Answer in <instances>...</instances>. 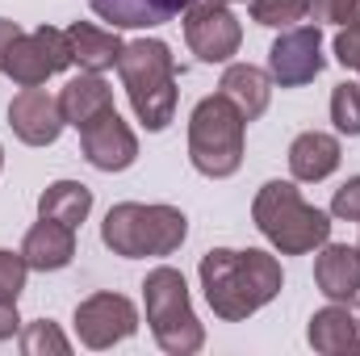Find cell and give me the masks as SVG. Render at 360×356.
<instances>
[{"label":"cell","mask_w":360,"mask_h":356,"mask_svg":"<svg viewBox=\"0 0 360 356\" xmlns=\"http://www.w3.org/2000/svg\"><path fill=\"white\" fill-rule=\"evenodd\" d=\"M197 276H201V289H205L210 310L222 323L252 319L260 306H269L272 298L281 293V285H285L281 260L272 252H264V248H248V252L210 248L201 256Z\"/></svg>","instance_id":"1"},{"label":"cell","mask_w":360,"mask_h":356,"mask_svg":"<svg viewBox=\"0 0 360 356\" xmlns=\"http://www.w3.org/2000/svg\"><path fill=\"white\" fill-rule=\"evenodd\" d=\"M117 76L130 96L134 117L147 130H168L176 117V59L160 38H134L117 55Z\"/></svg>","instance_id":"2"},{"label":"cell","mask_w":360,"mask_h":356,"mask_svg":"<svg viewBox=\"0 0 360 356\" xmlns=\"http://www.w3.org/2000/svg\"><path fill=\"white\" fill-rule=\"evenodd\" d=\"M252 222L281 256H306L331 239V214L310 205L293 180L260 184L252 201Z\"/></svg>","instance_id":"3"},{"label":"cell","mask_w":360,"mask_h":356,"mask_svg":"<svg viewBox=\"0 0 360 356\" xmlns=\"http://www.w3.org/2000/svg\"><path fill=\"white\" fill-rule=\"evenodd\" d=\"M188 235V218L176 205H139L117 201L101 222V243L122 260L143 256H172Z\"/></svg>","instance_id":"4"},{"label":"cell","mask_w":360,"mask_h":356,"mask_svg":"<svg viewBox=\"0 0 360 356\" xmlns=\"http://www.w3.org/2000/svg\"><path fill=\"white\" fill-rule=\"evenodd\" d=\"M243 139H248V117L222 96H201L188 113V160L201 177L226 180L243 168Z\"/></svg>","instance_id":"5"},{"label":"cell","mask_w":360,"mask_h":356,"mask_svg":"<svg viewBox=\"0 0 360 356\" xmlns=\"http://www.w3.org/2000/svg\"><path fill=\"white\" fill-rule=\"evenodd\" d=\"M143 306H147L151 336H155V344L164 352L193 356L205 348V327L193 314L184 272H176L172 265H160L155 272H147V281H143Z\"/></svg>","instance_id":"6"},{"label":"cell","mask_w":360,"mask_h":356,"mask_svg":"<svg viewBox=\"0 0 360 356\" xmlns=\"http://www.w3.org/2000/svg\"><path fill=\"white\" fill-rule=\"evenodd\" d=\"M68 68H72V46H68V34L55 25H38L34 34H21L4 55V76L17 89H42L51 76Z\"/></svg>","instance_id":"7"},{"label":"cell","mask_w":360,"mask_h":356,"mask_svg":"<svg viewBox=\"0 0 360 356\" xmlns=\"http://www.w3.org/2000/svg\"><path fill=\"white\" fill-rule=\"evenodd\" d=\"M139 331V310L122 293H92L76 306V336L92 352H105Z\"/></svg>","instance_id":"8"},{"label":"cell","mask_w":360,"mask_h":356,"mask_svg":"<svg viewBox=\"0 0 360 356\" xmlns=\"http://www.w3.org/2000/svg\"><path fill=\"white\" fill-rule=\"evenodd\" d=\"M323 34L319 25H293L281 30V38L269 51V76L281 89H302L323 72Z\"/></svg>","instance_id":"9"},{"label":"cell","mask_w":360,"mask_h":356,"mask_svg":"<svg viewBox=\"0 0 360 356\" xmlns=\"http://www.w3.org/2000/svg\"><path fill=\"white\" fill-rule=\"evenodd\" d=\"M184 42L201 63H231V55H239L243 42V25L231 13V4L218 8H184Z\"/></svg>","instance_id":"10"},{"label":"cell","mask_w":360,"mask_h":356,"mask_svg":"<svg viewBox=\"0 0 360 356\" xmlns=\"http://www.w3.org/2000/svg\"><path fill=\"white\" fill-rule=\"evenodd\" d=\"M80 147H84V160H89L96 172H126L139 160V139L117 117V109L92 117L89 126L80 130Z\"/></svg>","instance_id":"11"},{"label":"cell","mask_w":360,"mask_h":356,"mask_svg":"<svg viewBox=\"0 0 360 356\" xmlns=\"http://www.w3.org/2000/svg\"><path fill=\"white\" fill-rule=\"evenodd\" d=\"M8 126L25 147H51L68 122H63L59 96H51L46 89H21L8 101Z\"/></svg>","instance_id":"12"},{"label":"cell","mask_w":360,"mask_h":356,"mask_svg":"<svg viewBox=\"0 0 360 356\" xmlns=\"http://www.w3.org/2000/svg\"><path fill=\"white\" fill-rule=\"evenodd\" d=\"M310 348L323 356H356L360 352V293L348 302H331L323 310H314L310 327H306Z\"/></svg>","instance_id":"13"},{"label":"cell","mask_w":360,"mask_h":356,"mask_svg":"<svg viewBox=\"0 0 360 356\" xmlns=\"http://www.w3.org/2000/svg\"><path fill=\"white\" fill-rule=\"evenodd\" d=\"M21 256L34 272H59L76 260V227H63L55 218H38L25 239H21Z\"/></svg>","instance_id":"14"},{"label":"cell","mask_w":360,"mask_h":356,"mask_svg":"<svg viewBox=\"0 0 360 356\" xmlns=\"http://www.w3.org/2000/svg\"><path fill=\"white\" fill-rule=\"evenodd\" d=\"M314 285L327 302H348L360 293V252L348 243H323L314 260Z\"/></svg>","instance_id":"15"},{"label":"cell","mask_w":360,"mask_h":356,"mask_svg":"<svg viewBox=\"0 0 360 356\" xmlns=\"http://www.w3.org/2000/svg\"><path fill=\"white\" fill-rule=\"evenodd\" d=\"M340 160H344V147L327 130H306V134H297L289 143V172H293V180H302V184L327 180L340 168Z\"/></svg>","instance_id":"16"},{"label":"cell","mask_w":360,"mask_h":356,"mask_svg":"<svg viewBox=\"0 0 360 356\" xmlns=\"http://www.w3.org/2000/svg\"><path fill=\"white\" fill-rule=\"evenodd\" d=\"M89 8L113 30H155L180 17L188 0H89Z\"/></svg>","instance_id":"17"},{"label":"cell","mask_w":360,"mask_h":356,"mask_svg":"<svg viewBox=\"0 0 360 356\" xmlns=\"http://www.w3.org/2000/svg\"><path fill=\"white\" fill-rule=\"evenodd\" d=\"M59 109H63V122L84 130L92 117L109 113L113 109V89L105 84L101 72H80L76 80H68L63 92H59Z\"/></svg>","instance_id":"18"},{"label":"cell","mask_w":360,"mask_h":356,"mask_svg":"<svg viewBox=\"0 0 360 356\" xmlns=\"http://www.w3.org/2000/svg\"><path fill=\"white\" fill-rule=\"evenodd\" d=\"M68 46H72V63H80V72H109L117 68V55H122V38L117 30H101L92 21H72L68 30Z\"/></svg>","instance_id":"19"},{"label":"cell","mask_w":360,"mask_h":356,"mask_svg":"<svg viewBox=\"0 0 360 356\" xmlns=\"http://www.w3.org/2000/svg\"><path fill=\"white\" fill-rule=\"evenodd\" d=\"M218 92H222L248 122H256L272 101V76L260 72V68H252V63H231V68L222 72Z\"/></svg>","instance_id":"20"},{"label":"cell","mask_w":360,"mask_h":356,"mask_svg":"<svg viewBox=\"0 0 360 356\" xmlns=\"http://www.w3.org/2000/svg\"><path fill=\"white\" fill-rule=\"evenodd\" d=\"M92 214V189L80 180H55L38 197V218H55L63 227H80Z\"/></svg>","instance_id":"21"},{"label":"cell","mask_w":360,"mask_h":356,"mask_svg":"<svg viewBox=\"0 0 360 356\" xmlns=\"http://www.w3.org/2000/svg\"><path fill=\"white\" fill-rule=\"evenodd\" d=\"M310 17V0H252V21L264 30H293Z\"/></svg>","instance_id":"22"},{"label":"cell","mask_w":360,"mask_h":356,"mask_svg":"<svg viewBox=\"0 0 360 356\" xmlns=\"http://www.w3.org/2000/svg\"><path fill=\"white\" fill-rule=\"evenodd\" d=\"M331 122L340 134L360 139V80H344L331 92Z\"/></svg>","instance_id":"23"},{"label":"cell","mask_w":360,"mask_h":356,"mask_svg":"<svg viewBox=\"0 0 360 356\" xmlns=\"http://www.w3.org/2000/svg\"><path fill=\"white\" fill-rule=\"evenodd\" d=\"M21 352L25 356H68L72 352V344H68V336L51 323V319H38V323H30L25 331H21Z\"/></svg>","instance_id":"24"},{"label":"cell","mask_w":360,"mask_h":356,"mask_svg":"<svg viewBox=\"0 0 360 356\" xmlns=\"http://www.w3.org/2000/svg\"><path fill=\"white\" fill-rule=\"evenodd\" d=\"M25 276H30V265L21 252H8L0 248V302H17L21 289H25Z\"/></svg>","instance_id":"25"},{"label":"cell","mask_w":360,"mask_h":356,"mask_svg":"<svg viewBox=\"0 0 360 356\" xmlns=\"http://www.w3.org/2000/svg\"><path fill=\"white\" fill-rule=\"evenodd\" d=\"M310 17L327 25H360V0H310Z\"/></svg>","instance_id":"26"},{"label":"cell","mask_w":360,"mask_h":356,"mask_svg":"<svg viewBox=\"0 0 360 356\" xmlns=\"http://www.w3.org/2000/svg\"><path fill=\"white\" fill-rule=\"evenodd\" d=\"M331 218L360 222V177H348L335 189V197H331Z\"/></svg>","instance_id":"27"},{"label":"cell","mask_w":360,"mask_h":356,"mask_svg":"<svg viewBox=\"0 0 360 356\" xmlns=\"http://www.w3.org/2000/svg\"><path fill=\"white\" fill-rule=\"evenodd\" d=\"M335 63L352 68L360 76V25H340V34H335Z\"/></svg>","instance_id":"28"},{"label":"cell","mask_w":360,"mask_h":356,"mask_svg":"<svg viewBox=\"0 0 360 356\" xmlns=\"http://www.w3.org/2000/svg\"><path fill=\"white\" fill-rule=\"evenodd\" d=\"M21 331V314H17V302H0V340H13Z\"/></svg>","instance_id":"29"},{"label":"cell","mask_w":360,"mask_h":356,"mask_svg":"<svg viewBox=\"0 0 360 356\" xmlns=\"http://www.w3.org/2000/svg\"><path fill=\"white\" fill-rule=\"evenodd\" d=\"M25 30L17 25V21H8V17H0V72H4V55H8V46L21 38Z\"/></svg>","instance_id":"30"},{"label":"cell","mask_w":360,"mask_h":356,"mask_svg":"<svg viewBox=\"0 0 360 356\" xmlns=\"http://www.w3.org/2000/svg\"><path fill=\"white\" fill-rule=\"evenodd\" d=\"M193 8H218V4H231V0H188Z\"/></svg>","instance_id":"31"},{"label":"cell","mask_w":360,"mask_h":356,"mask_svg":"<svg viewBox=\"0 0 360 356\" xmlns=\"http://www.w3.org/2000/svg\"><path fill=\"white\" fill-rule=\"evenodd\" d=\"M0 168H4V147H0Z\"/></svg>","instance_id":"32"},{"label":"cell","mask_w":360,"mask_h":356,"mask_svg":"<svg viewBox=\"0 0 360 356\" xmlns=\"http://www.w3.org/2000/svg\"><path fill=\"white\" fill-rule=\"evenodd\" d=\"M356 252H360V243H356Z\"/></svg>","instance_id":"33"}]
</instances>
